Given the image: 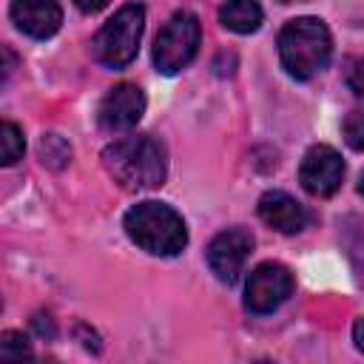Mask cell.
Listing matches in <instances>:
<instances>
[{"label": "cell", "mask_w": 364, "mask_h": 364, "mask_svg": "<svg viewBox=\"0 0 364 364\" xmlns=\"http://www.w3.org/2000/svg\"><path fill=\"white\" fill-rule=\"evenodd\" d=\"M102 165L114 176V182L125 191H148L159 188L168 173L165 145L151 134H134L111 142L102 151Z\"/></svg>", "instance_id": "6da1fadb"}, {"label": "cell", "mask_w": 364, "mask_h": 364, "mask_svg": "<svg viewBox=\"0 0 364 364\" xmlns=\"http://www.w3.org/2000/svg\"><path fill=\"white\" fill-rule=\"evenodd\" d=\"M122 228L128 239L151 256H176L188 245V228L182 216L165 202H136L128 208Z\"/></svg>", "instance_id": "7a4b0ae2"}, {"label": "cell", "mask_w": 364, "mask_h": 364, "mask_svg": "<svg viewBox=\"0 0 364 364\" xmlns=\"http://www.w3.org/2000/svg\"><path fill=\"white\" fill-rule=\"evenodd\" d=\"M333 54V40L318 17L287 20L279 31V57L293 80H310L318 74Z\"/></svg>", "instance_id": "3957f363"}, {"label": "cell", "mask_w": 364, "mask_h": 364, "mask_svg": "<svg viewBox=\"0 0 364 364\" xmlns=\"http://www.w3.org/2000/svg\"><path fill=\"white\" fill-rule=\"evenodd\" d=\"M142 28H145V9L139 3H128L122 6L94 37V57L108 65V68H125L136 51H139V40H142Z\"/></svg>", "instance_id": "277c9868"}, {"label": "cell", "mask_w": 364, "mask_h": 364, "mask_svg": "<svg viewBox=\"0 0 364 364\" xmlns=\"http://www.w3.org/2000/svg\"><path fill=\"white\" fill-rule=\"evenodd\" d=\"M202 28L196 14L191 11H176L162 31L154 40V65L159 74H176L182 71L199 51Z\"/></svg>", "instance_id": "5b68a950"}, {"label": "cell", "mask_w": 364, "mask_h": 364, "mask_svg": "<svg viewBox=\"0 0 364 364\" xmlns=\"http://www.w3.org/2000/svg\"><path fill=\"white\" fill-rule=\"evenodd\" d=\"M290 293H293V273L279 262H264L247 276L245 307L250 313L264 316V313H273L276 307H282Z\"/></svg>", "instance_id": "8992f818"}, {"label": "cell", "mask_w": 364, "mask_h": 364, "mask_svg": "<svg viewBox=\"0 0 364 364\" xmlns=\"http://www.w3.org/2000/svg\"><path fill=\"white\" fill-rule=\"evenodd\" d=\"M253 250V233L247 228H228L216 233L208 245V267L216 273L219 282L233 284Z\"/></svg>", "instance_id": "52a82bcc"}, {"label": "cell", "mask_w": 364, "mask_h": 364, "mask_svg": "<svg viewBox=\"0 0 364 364\" xmlns=\"http://www.w3.org/2000/svg\"><path fill=\"white\" fill-rule=\"evenodd\" d=\"M344 179V162L336 148L330 145H313L301 165H299V182L310 196H333L341 188Z\"/></svg>", "instance_id": "ba28073f"}, {"label": "cell", "mask_w": 364, "mask_h": 364, "mask_svg": "<svg viewBox=\"0 0 364 364\" xmlns=\"http://www.w3.org/2000/svg\"><path fill=\"white\" fill-rule=\"evenodd\" d=\"M142 114H145L142 88H136L131 82H119L102 97V102L97 108V122L102 131L119 134V131H131L142 119Z\"/></svg>", "instance_id": "9c48e42d"}, {"label": "cell", "mask_w": 364, "mask_h": 364, "mask_svg": "<svg viewBox=\"0 0 364 364\" xmlns=\"http://www.w3.org/2000/svg\"><path fill=\"white\" fill-rule=\"evenodd\" d=\"M9 14L14 26L34 40H46L57 34L63 23V9L57 0H11Z\"/></svg>", "instance_id": "30bf717a"}, {"label": "cell", "mask_w": 364, "mask_h": 364, "mask_svg": "<svg viewBox=\"0 0 364 364\" xmlns=\"http://www.w3.org/2000/svg\"><path fill=\"white\" fill-rule=\"evenodd\" d=\"M259 216L267 228L279 233H299L307 225V210L284 191H267L259 199Z\"/></svg>", "instance_id": "8fae6325"}, {"label": "cell", "mask_w": 364, "mask_h": 364, "mask_svg": "<svg viewBox=\"0 0 364 364\" xmlns=\"http://www.w3.org/2000/svg\"><path fill=\"white\" fill-rule=\"evenodd\" d=\"M262 6L256 0H228L222 9H219V23L228 28V31H236V34H250L262 26Z\"/></svg>", "instance_id": "7c38bea8"}, {"label": "cell", "mask_w": 364, "mask_h": 364, "mask_svg": "<svg viewBox=\"0 0 364 364\" xmlns=\"http://www.w3.org/2000/svg\"><path fill=\"white\" fill-rule=\"evenodd\" d=\"M23 148H26V139H23V131L14 125V122H3L0 125V162L3 165H14L20 156H23Z\"/></svg>", "instance_id": "4fadbf2b"}, {"label": "cell", "mask_w": 364, "mask_h": 364, "mask_svg": "<svg viewBox=\"0 0 364 364\" xmlns=\"http://www.w3.org/2000/svg\"><path fill=\"white\" fill-rule=\"evenodd\" d=\"M0 358H11V361H20V358H31V347H28V338L17 330H6L0 336Z\"/></svg>", "instance_id": "5bb4252c"}, {"label": "cell", "mask_w": 364, "mask_h": 364, "mask_svg": "<svg viewBox=\"0 0 364 364\" xmlns=\"http://www.w3.org/2000/svg\"><path fill=\"white\" fill-rule=\"evenodd\" d=\"M341 134H344V142H347L353 151H364V105H361V108H353V111L344 117Z\"/></svg>", "instance_id": "9a60e30c"}, {"label": "cell", "mask_w": 364, "mask_h": 364, "mask_svg": "<svg viewBox=\"0 0 364 364\" xmlns=\"http://www.w3.org/2000/svg\"><path fill=\"white\" fill-rule=\"evenodd\" d=\"M347 88L358 100H364V57H358V60L350 63V68H347Z\"/></svg>", "instance_id": "2e32d148"}, {"label": "cell", "mask_w": 364, "mask_h": 364, "mask_svg": "<svg viewBox=\"0 0 364 364\" xmlns=\"http://www.w3.org/2000/svg\"><path fill=\"white\" fill-rule=\"evenodd\" d=\"M108 3H111V0H74V6H77L80 11H85V14H97V11H102Z\"/></svg>", "instance_id": "e0dca14e"}, {"label": "cell", "mask_w": 364, "mask_h": 364, "mask_svg": "<svg viewBox=\"0 0 364 364\" xmlns=\"http://www.w3.org/2000/svg\"><path fill=\"white\" fill-rule=\"evenodd\" d=\"M34 327H37V333H40V336H48V338L54 336V321H51L48 316H43V313L34 318Z\"/></svg>", "instance_id": "ac0fdd59"}, {"label": "cell", "mask_w": 364, "mask_h": 364, "mask_svg": "<svg viewBox=\"0 0 364 364\" xmlns=\"http://www.w3.org/2000/svg\"><path fill=\"white\" fill-rule=\"evenodd\" d=\"M353 341H355V347L364 353V318H358V321L353 324Z\"/></svg>", "instance_id": "d6986e66"}, {"label": "cell", "mask_w": 364, "mask_h": 364, "mask_svg": "<svg viewBox=\"0 0 364 364\" xmlns=\"http://www.w3.org/2000/svg\"><path fill=\"white\" fill-rule=\"evenodd\" d=\"M358 191L364 193V173H361V182H358Z\"/></svg>", "instance_id": "ffe728a7"}, {"label": "cell", "mask_w": 364, "mask_h": 364, "mask_svg": "<svg viewBox=\"0 0 364 364\" xmlns=\"http://www.w3.org/2000/svg\"><path fill=\"white\" fill-rule=\"evenodd\" d=\"M279 3H296V0H279Z\"/></svg>", "instance_id": "44dd1931"}]
</instances>
